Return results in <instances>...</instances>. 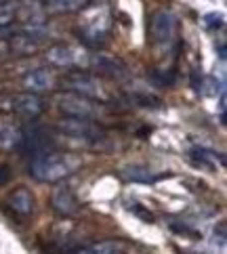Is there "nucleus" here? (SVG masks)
<instances>
[{"mask_svg":"<svg viewBox=\"0 0 227 254\" xmlns=\"http://www.w3.org/2000/svg\"><path fill=\"white\" fill-rule=\"evenodd\" d=\"M90 65H93V69L99 71V74H107L112 78H122L126 74V65L120 59H112L105 55H95L90 59Z\"/></svg>","mask_w":227,"mask_h":254,"instance_id":"2eb2a0df","label":"nucleus"},{"mask_svg":"<svg viewBox=\"0 0 227 254\" xmlns=\"http://www.w3.org/2000/svg\"><path fill=\"white\" fill-rule=\"evenodd\" d=\"M82 21H80V40H82L86 47H103L107 40V34L112 30V17L107 13L105 6L99 4H86L82 8Z\"/></svg>","mask_w":227,"mask_h":254,"instance_id":"f03ea898","label":"nucleus"},{"mask_svg":"<svg viewBox=\"0 0 227 254\" xmlns=\"http://www.w3.org/2000/svg\"><path fill=\"white\" fill-rule=\"evenodd\" d=\"M8 181H11V168L0 162V187H4Z\"/></svg>","mask_w":227,"mask_h":254,"instance_id":"aec40b11","label":"nucleus"},{"mask_svg":"<svg viewBox=\"0 0 227 254\" xmlns=\"http://www.w3.org/2000/svg\"><path fill=\"white\" fill-rule=\"evenodd\" d=\"M44 57H47L51 65L61 67V69H74L78 65H82V59H84L74 47H70V44H53V47L47 49Z\"/></svg>","mask_w":227,"mask_h":254,"instance_id":"9d476101","label":"nucleus"},{"mask_svg":"<svg viewBox=\"0 0 227 254\" xmlns=\"http://www.w3.org/2000/svg\"><path fill=\"white\" fill-rule=\"evenodd\" d=\"M15 13H17V0H6V2H0V28L11 25L15 21Z\"/></svg>","mask_w":227,"mask_h":254,"instance_id":"6ab92c4d","label":"nucleus"},{"mask_svg":"<svg viewBox=\"0 0 227 254\" xmlns=\"http://www.w3.org/2000/svg\"><path fill=\"white\" fill-rule=\"evenodd\" d=\"M124 177L129 181H137V183H151V181H156L158 177H153L150 168H143V166H129L124 168Z\"/></svg>","mask_w":227,"mask_h":254,"instance_id":"a211bd4d","label":"nucleus"},{"mask_svg":"<svg viewBox=\"0 0 227 254\" xmlns=\"http://www.w3.org/2000/svg\"><path fill=\"white\" fill-rule=\"evenodd\" d=\"M57 130L66 137L80 139L88 145L105 141V130L95 120H80V118H61L57 122Z\"/></svg>","mask_w":227,"mask_h":254,"instance_id":"0eeeda50","label":"nucleus"},{"mask_svg":"<svg viewBox=\"0 0 227 254\" xmlns=\"http://www.w3.org/2000/svg\"><path fill=\"white\" fill-rule=\"evenodd\" d=\"M21 143V126L8 118H0V149H17Z\"/></svg>","mask_w":227,"mask_h":254,"instance_id":"4468645a","label":"nucleus"},{"mask_svg":"<svg viewBox=\"0 0 227 254\" xmlns=\"http://www.w3.org/2000/svg\"><path fill=\"white\" fill-rule=\"evenodd\" d=\"M70 254H126V246L122 242L107 240V242H95V244H88V246L76 248Z\"/></svg>","mask_w":227,"mask_h":254,"instance_id":"dca6fc26","label":"nucleus"},{"mask_svg":"<svg viewBox=\"0 0 227 254\" xmlns=\"http://www.w3.org/2000/svg\"><path fill=\"white\" fill-rule=\"evenodd\" d=\"M51 147L49 137L44 134L42 128L38 126H28V128H21V143H19V151L23 153H32V156H40V153H47Z\"/></svg>","mask_w":227,"mask_h":254,"instance_id":"9b49d317","label":"nucleus"},{"mask_svg":"<svg viewBox=\"0 0 227 254\" xmlns=\"http://www.w3.org/2000/svg\"><path fill=\"white\" fill-rule=\"evenodd\" d=\"M61 88L68 90V93H76L86 99H93V101H99V103L107 101L105 84L101 82V78L90 74V71H82V69L68 71V74L61 78Z\"/></svg>","mask_w":227,"mask_h":254,"instance_id":"7ed1b4c3","label":"nucleus"},{"mask_svg":"<svg viewBox=\"0 0 227 254\" xmlns=\"http://www.w3.org/2000/svg\"><path fill=\"white\" fill-rule=\"evenodd\" d=\"M90 2V0H44L49 11L55 13H74V11H82V8Z\"/></svg>","mask_w":227,"mask_h":254,"instance_id":"f3484780","label":"nucleus"},{"mask_svg":"<svg viewBox=\"0 0 227 254\" xmlns=\"http://www.w3.org/2000/svg\"><path fill=\"white\" fill-rule=\"evenodd\" d=\"M0 2H6V0H0Z\"/></svg>","mask_w":227,"mask_h":254,"instance_id":"412c9836","label":"nucleus"},{"mask_svg":"<svg viewBox=\"0 0 227 254\" xmlns=\"http://www.w3.org/2000/svg\"><path fill=\"white\" fill-rule=\"evenodd\" d=\"M82 168V158L68 151H47L36 156L30 164V175L40 183H59Z\"/></svg>","mask_w":227,"mask_h":254,"instance_id":"f257e3e1","label":"nucleus"},{"mask_svg":"<svg viewBox=\"0 0 227 254\" xmlns=\"http://www.w3.org/2000/svg\"><path fill=\"white\" fill-rule=\"evenodd\" d=\"M44 38H47V30L44 25H21L15 34L8 38V51L15 57H28L38 53Z\"/></svg>","mask_w":227,"mask_h":254,"instance_id":"423d86ee","label":"nucleus"},{"mask_svg":"<svg viewBox=\"0 0 227 254\" xmlns=\"http://www.w3.org/2000/svg\"><path fill=\"white\" fill-rule=\"evenodd\" d=\"M55 105L66 118H80V120H97L103 112L99 101L76 93H68V90H61L55 95Z\"/></svg>","mask_w":227,"mask_h":254,"instance_id":"20e7f679","label":"nucleus"},{"mask_svg":"<svg viewBox=\"0 0 227 254\" xmlns=\"http://www.w3.org/2000/svg\"><path fill=\"white\" fill-rule=\"evenodd\" d=\"M51 206L57 214L66 216V219H72V216H78L80 210H82V204H80L78 195L74 193V189L68 185H59L57 189H53L51 195Z\"/></svg>","mask_w":227,"mask_h":254,"instance_id":"6e6552de","label":"nucleus"},{"mask_svg":"<svg viewBox=\"0 0 227 254\" xmlns=\"http://www.w3.org/2000/svg\"><path fill=\"white\" fill-rule=\"evenodd\" d=\"M6 206L11 208V210L17 216H21V219H28V216H32L34 210H36V197H34V193L30 191V189L19 187V189H15V191L8 193Z\"/></svg>","mask_w":227,"mask_h":254,"instance_id":"ddd939ff","label":"nucleus"},{"mask_svg":"<svg viewBox=\"0 0 227 254\" xmlns=\"http://www.w3.org/2000/svg\"><path fill=\"white\" fill-rule=\"evenodd\" d=\"M150 36L156 47H162V49L179 47V42H177L179 21L175 13L168 11V8H160V11L153 13L150 21Z\"/></svg>","mask_w":227,"mask_h":254,"instance_id":"39448f33","label":"nucleus"},{"mask_svg":"<svg viewBox=\"0 0 227 254\" xmlns=\"http://www.w3.org/2000/svg\"><path fill=\"white\" fill-rule=\"evenodd\" d=\"M11 110L23 118V120H36V118H40L47 110V103H44V99L40 95H34V93H19L13 97L11 101Z\"/></svg>","mask_w":227,"mask_h":254,"instance_id":"1a4fd4ad","label":"nucleus"},{"mask_svg":"<svg viewBox=\"0 0 227 254\" xmlns=\"http://www.w3.org/2000/svg\"><path fill=\"white\" fill-rule=\"evenodd\" d=\"M57 84V78L51 69L47 67H38V69H30L28 74L23 76V88L25 93H47V90H53Z\"/></svg>","mask_w":227,"mask_h":254,"instance_id":"f8f14e48","label":"nucleus"}]
</instances>
